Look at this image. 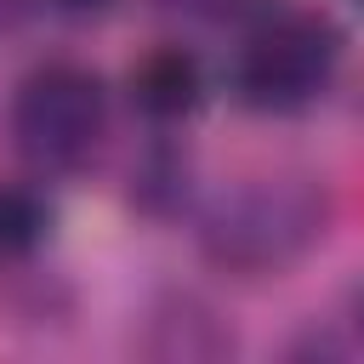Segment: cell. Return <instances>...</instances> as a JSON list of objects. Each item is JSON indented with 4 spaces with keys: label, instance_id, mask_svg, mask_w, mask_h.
Masks as SVG:
<instances>
[{
    "label": "cell",
    "instance_id": "7a4b0ae2",
    "mask_svg": "<svg viewBox=\"0 0 364 364\" xmlns=\"http://www.w3.org/2000/svg\"><path fill=\"white\" fill-rule=\"evenodd\" d=\"M336 63H341L336 23L318 11H284L245 40L233 85L256 114H301L330 91Z\"/></svg>",
    "mask_w": 364,
    "mask_h": 364
},
{
    "label": "cell",
    "instance_id": "3957f363",
    "mask_svg": "<svg viewBox=\"0 0 364 364\" xmlns=\"http://www.w3.org/2000/svg\"><path fill=\"white\" fill-rule=\"evenodd\" d=\"M108 119L102 80L80 63H46L34 68L11 97V136L17 154L40 171H74L91 159Z\"/></svg>",
    "mask_w": 364,
    "mask_h": 364
},
{
    "label": "cell",
    "instance_id": "8992f818",
    "mask_svg": "<svg viewBox=\"0 0 364 364\" xmlns=\"http://www.w3.org/2000/svg\"><path fill=\"white\" fill-rule=\"evenodd\" d=\"M57 11H68V17H91V11H102L108 0H51Z\"/></svg>",
    "mask_w": 364,
    "mask_h": 364
},
{
    "label": "cell",
    "instance_id": "52a82bcc",
    "mask_svg": "<svg viewBox=\"0 0 364 364\" xmlns=\"http://www.w3.org/2000/svg\"><path fill=\"white\" fill-rule=\"evenodd\" d=\"M358 6H364V0H358Z\"/></svg>",
    "mask_w": 364,
    "mask_h": 364
},
{
    "label": "cell",
    "instance_id": "5b68a950",
    "mask_svg": "<svg viewBox=\"0 0 364 364\" xmlns=\"http://www.w3.org/2000/svg\"><path fill=\"white\" fill-rule=\"evenodd\" d=\"M51 228V210L28 193V188H0V262L28 256Z\"/></svg>",
    "mask_w": 364,
    "mask_h": 364
},
{
    "label": "cell",
    "instance_id": "6da1fadb",
    "mask_svg": "<svg viewBox=\"0 0 364 364\" xmlns=\"http://www.w3.org/2000/svg\"><path fill=\"white\" fill-rule=\"evenodd\" d=\"M330 222V199L313 176L279 171V176H250L233 193H222L205 216V256L228 273H279L301 262Z\"/></svg>",
    "mask_w": 364,
    "mask_h": 364
},
{
    "label": "cell",
    "instance_id": "277c9868",
    "mask_svg": "<svg viewBox=\"0 0 364 364\" xmlns=\"http://www.w3.org/2000/svg\"><path fill=\"white\" fill-rule=\"evenodd\" d=\"M199 97H205V68L182 46H159L131 68V102L148 119H182L199 108Z\"/></svg>",
    "mask_w": 364,
    "mask_h": 364
}]
</instances>
